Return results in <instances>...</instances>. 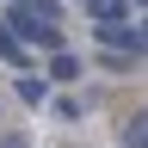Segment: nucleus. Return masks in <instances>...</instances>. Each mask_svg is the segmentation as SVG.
Instances as JSON below:
<instances>
[{
	"label": "nucleus",
	"mask_w": 148,
	"mask_h": 148,
	"mask_svg": "<svg viewBox=\"0 0 148 148\" xmlns=\"http://www.w3.org/2000/svg\"><path fill=\"white\" fill-rule=\"evenodd\" d=\"M92 37L111 49H123V56H142V25H123V18H99L92 25Z\"/></svg>",
	"instance_id": "1"
},
{
	"label": "nucleus",
	"mask_w": 148,
	"mask_h": 148,
	"mask_svg": "<svg viewBox=\"0 0 148 148\" xmlns=\"http://www.w3.org/2000/svg\"><path fill=\"white\" fill-rule=\"evenodd\" d=\"M49 80H80V56H74V49H56L49 56Z\"/></svg>",
	"instance_id": "2"
},
{
	"label": "nucleus",
	"mask_w": 148,
	"mask_h": 148,
	"mask_svg": "<svg viewBox=\"0 0 148 148\" xmlns=\"http://www.w3.org/2000/svg\"><path fill=\"white\" fill-rule=\"evenodd\" d=\"M18 99L25 105H49V80L43 74H18Z\"/></svg>",
	"instance_id": "3"
},
{
	"label": "nucleus",
	"mask_w": 148,
	"mask_h": 148,
	"mask_svg": "<svg viewBox=\"0 0 148 148\" xmlns=\"http://www.w3.org/2000/svg\"><path fill=\"white\" fill-rule=\"evenodd\" d=\"M0 56H6L12 68H25V62H31V56H25V43H18V37H12L6 25H0Z\"/></svg>",
	"instance_id": "4"
},
{
	"label": "nucleus",
	"mask_w": 148,
	"mask_h": 148,
	"mask_svg": "<svg viewBox=\"0 0 148 148\" xmlns=\"http://www.w3.org/2000/svg\"><path fill=\"white\" fill-rule=\"evenodd\" d=\"M117 136H123V148H142V142H148V130H142V117H130Z\"/></svg>",
	"instance_id": "5"
}]
</instances>
